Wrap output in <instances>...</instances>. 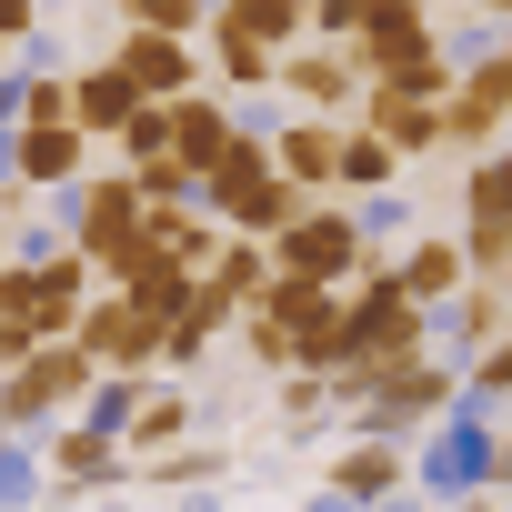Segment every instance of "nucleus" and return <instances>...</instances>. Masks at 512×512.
Wrapping results in <instances>:
<instances>
[{"label": "nucleus", "mask_w": 512, "mask_h": 512, "mask_svg": "<svg viewBox=\"0 0 512 512\" xmlns=\"http://www.w3.org/2000/svg\"><path fill=\"white\" fill-rule=\"evenodd\" d=\"M201 211L221 221V231H282V221H302V181L272 161V141L262 131H231V151H221V171L201 181Z\"/></svg>", "instance_id": "1"}, {"label": "nucleus", "mask_w": 512, "mask_h": 512, "mask_svg": "<svg viewBox=\"0 0 512 512\" xmlns=\"http://www.w3.org/2000/svg\"><path fill=\"white\" fill-rule=\"evenodd\" d=\"M91 382H101V362H91L71 332H61V342H31L11 372H0V422H11V432H41L51 412H81Z\"/></svg>", "instance_id": "2"}, {"label": "nucleus", "mask_w": 512, "mask_h": 512, "mask_svg": "<svg viewBox=\"0 0 512 512\" xmlns=\"http://www.w3.org/2000/svg\"><path fill=\"white\" fill-rule=\"evenodd\" d=\"M272 272H302V282H362L372 272V241H362V221L352 211H302V221H282L272 231Z\"/></svg>", "instance_id": "3"}, {"label": "nucleus", "mask_w": 512, "mask_h": 512, "mask_svg": "<svg viewBox=\"0 0 512 512\" xmlns=\"http://www.w3.org/2000/svg\"><path fill=\"white\" fill-rule=\"evenodd\" d=\"M342 312H352V362H412V352H432V312H422L382 262L362 272V292H352Z\"/></svg>", "instance_id": "4"}, {"label": "nucleus", "mask_w": 512, "mask_h": 512, "mask_svg": "<svg viewBox=\"0 0 512 512\" xmlns=\"http://www.w3.org/2000/svg\"><path fill=\"white\" fill-rule=\"evenodd\" d=\"M462 262H472V282L512 272V151H482L462 171Z\"/></svg>", "instance_id": "5"}, {"label": "nucleus", "mask_w": 512, "mask_h": 512, "mask_svg": "<svg viewBox=\"0 0 512 512\" xmlns=\"http://www.w3.org/2000/svg\"><path fill=\"white\" fill-rule=\"evenodd\" d=\"M141 171H101V181H81L71 191V251L91 272H121V251L141 241Z\"/></svg>", "instance_id": "6"}, {"label": "nucleus", "mask_w": 512, "mask_h": 512, "mask_svg": "<svg viewBox=\"0 0 512 512\" xmlns=\"http://www.w3.org/2000/svg\"><path fill=\"white\" fill-rule=\"evenodd\" d=\"M502 472H512V442L482 432V402H452V412L432 422L422 482H432V492H502Z\"/></svg>", "instance_id": "7"}, {"label": "nucleus", "mask_w": 512, "mask_h": 512, "mask_svg": "<svg viewBox=\"0 0 512 512\" xmlns=\"http://www.w3.org/2000/svg\"><path fill=\"white\" fill-rule=\"evenodd\" d=\"M161 332H171V322H161V312H141L131 292H91L71 342H81L101 372H151V362H161Z\"/></svg>", "instance_id": "8"}, {"label": "nucleus", "mask_w": 512, "mask_h": 512, "mask_svg": "<svg viewBox=\"0 0 512 512\" xmlns=\"http://www.w3.org/2000/svg\"><path fill=\"white\" fill-rule=\"evenodd\" d=\"M111 61L131 71L141 101H181V91H201V41H181V31H131V21H121Z\"/></svg>", "instance_id": "9"}, {"label": "nucleus", "mask_w": 512, "mask_h": 512, "mask_svg": "<svg viewBox=\"0 0 512 512\" xmlns=\"http://www.w3.org/2000/svg\"><path fill=\"white\" fill-rule=\"evenodd\" d=\"M231 131H241V121H231V101H221L211 81L171 101V161H181L191 181H211V171H221V151H231Z\"/></svg>", "instance_id": "10"}, {"label": "nucleus", "mask_w": 512, "mask_h": 512, "mask_svg": "<svg viewBox=\"0 0 512 512\" xmlns=\"http://www.w3.org/2000/svg\"><path fill=\"white\" fill-rule=\"evenodd\" d=\"M502 121H512V81H502V51H482L472 81L442 91V141H492Z\"/></svg>", "instance_id": "11"}, {"label": "nucleus", "mask_w": 512, "mask_h": 512, "mask_svg": "<svg viewBox=\"0 0 512 512\" xmlns=\"http://www.w3.org/2000/svg\"><path fill=\"white\" fill-rule=\"evenodd\" d=\"M352 61H362V81H392V71H422V61H442V41H432V11H402L392 21H372L362 41H352Z\"/></svg>", "instance_id": "12"}, {"label": "nucleus", "mask_w": 512, "mask_h": 512, "mask_svg": "<svg viewBox=\"0 0 512 512\" xmlns=\"http://www.w3.org/2000/svg\"><path fill=\"white\" fill-rule=\"evenodd\" d=\"M282 91L292 101H312L322 121L362 91V61H352V41H312V51H282Z\"/></svg>", "instance_id": "13"}, {"label": "nucleus", "mask_w": 512, "mask_h": 512, "mask_svg": "<svg viewBox=\"0 0 512 512\" xmlns=\"http://www.w3.org/2000/svg\"><path fill=\"white\" fill-rule=\"evenodd\" d=\"M81 161H91V131H81V121L11 131V181H31V191H71V181H81Z\"/></svg>", "instance_id": "14"}, {"label": "nucleus", "mask_w": 512, "mask_h": 512, "mask_svg": "<svg viewBox=\"0 0 512 512\" xmlns=\"http://www.w3.org/2000/svg\"><path fill=\"white\" fill-rule=\"evenodd\" d=\"M41 462H51V482H71V492H111V482L131 472V452H121V432H91V422H71V432H51V442H41Z\"/></svg>", "instance_id": "15"}, {"label": "nucleus", "mask_w": 512, "mask_h": 512, "mask_svg": "<svg viewBox=\"0 0 512 512\" xmlns=\"http://www.w3.org/2000/svg\"><path fill=\"white\" fill-rule=\"evenodd\" d=\"M402 482H412V452H402V442H382V432H362V442H352V452L332 462V492H342L352 512H372V502H392Z\"/></svg>", "instance_id": "16"}, {"label": "nucleus", "mask_w": 512, "mask_h": 512, "mask_svg": "<svg viewBox=\"0 0 512 512\" xmlns=\"http://www.w3.org/2000/svg\"><path fill=\"white\" fill-rule=\"evenodd\" d=\"M272 161H282L302 191H342V131H332V121H282V131H272Z\"/></svg>", "instance_id": "17"}, {"label": "nucleus", "mask_w": 512, "mask_h": 512, "mask_svg": "<svg viewBox=\"0 0 512 512\" xmlns=\"http://www.w3.org/2000/svg\"><path fill=\"white\" fill-rule=\"evenodd\" d=\"M392 282H402V292H412L422 312H442V302H452V292L472 282V262H462V241H432V231H422V241L402 251V262H392Z\"/></svg>", "instance_id": "18"}, {"label": "nucleus", "mask_w": 512, "mask_h": 512, "mask_svg": "<svg viewBox=\"0 0 512 512\" xmlns=\"http://www.w3.org/2000/svg\"><path fill=\"white\" fill-rule=\"evenodd\" d=\"M231 312H241V302H231V292H221V282L201 272V282L181 292V312H171V332H161V362H201V352H211V332H221Z\"/></svg>", "instance_id": "19"}, {"label": "nucleus", "mask_w": 512, "mask_h": 512, "mask_svg": "<svg viewBox=\"0 0 512 512\" xmlns=\"http://www.w3.org/2000/svg\"><path fill=\"white\" fill-rule=\"evenodd\" d=\"M131 111H141V91H131V71H121V61H91V71L71 81V121H81L91 141H101V131H121Z\"/></svg>", "instance_id": "20"}, {"label": "nucleus", "mask_w": 512, "mask_h": 512, "mask_svg": "<svg viewBox=\"0 0 512 512\" xmlns=\"http://www.w3.org/2000/svg\"><path fill=\"white\" fill-rule=\"evenodd\" d=\"M211 21H221V31H241V41L292 51V41L312 31V0H211Z\"/></svg>", "instance_id": "21"}, {"label": "nucleus", "mask_w": 512, "mask_h": 512, "mask_svg": "<svg viewBox=\"0 0 512 512\" xmlns=\"http://www.w3.org/2000/svg\"><path fill=\"white\" fill-rule=\"evenodd\" d=\"M502 332H512V292H502V282L452 292V322H442V342H452V352H492Z\"/></svg>", "instance_id": "22"}, {"label": "nucleus", "mask_w": 512, "mask_h": 512, "mask_svg": "<svg viewBox=\"0 0 512 512\" xmlns=\"http://www.w3.org/2000/svg\"><path fill=\"white\" fill-rule=\"evenodd\" d=\"M181 432H191V392H141V412L121 422V452L151 462V452H171Z\"/></svg>", "instance_id": "23"}, {"label": "nucleus", "mask_w": 512, "mask_h": 512, "mask_svg": "<svg viewBox=\"0 0 512 512\" xmlns=\"http://www.w3.org/2000/svg\"><path fill=\"white\" fill-rule=\"evenodd\" d=\"M201 41H211V61H221V91H272V81H282V51H272V41H241V31H221V21H211Z\"/></svg>", "instance_id": "24"}, {"label": "nucleus", "mask_w": 512, "mask_h": 512, "mask_svg": "<svg viewBox=\"0 0 512 512\" xmlns=\"http://www.w3.org/2000/svg\"><path fill=\"white\" fill-rule=\"evenodd\" d=\"M402 181V151L382 131H342V191H392Z\"/></svg>", "instance_id": "25"}, {"label": "nucleus", "mask_w": 512, "mask_h": 512, "mask_svg": "<svg viewBox=\"0 0 512 512\" xmlns=\"http://www.w3.org/2000/svg\"><path fill=\"white\" fill-rule=\"evenodd\" d=\"M141 472H151L161 492H201V482H221V472H231V452H221V442H201V452H151Z\"/></svg>", "instance_id": "26"}, {"label": "nucleus", "mask_w": 512, "mask_h": 512, "mask_svg": "<svg viewBox=\"0 0 512 512\" xmlns=\"http://www.w3.org/2000/svg\"><path fill=\"white\" fill-rule=\"evenodd\" d=\"M51 121H71V81H11V131H51Z\"/></svg>", "instance_id": "27"}, {"label": "nucleus", "mask_w": 512, "mask_h": 512, "mask_svg": "<svg viewBox=\"0 0 512 512\" xmlns=\"http://www.w3.org/2000/svg\"><path fill=\"white\" fill-rule=\"evenodd\" d=\"M342 392H332V372H282V432H322V412H332Z\"/></svg>", "instance_id": "28"}, {"label": "nucleus", "mask_w": 512, "mask_h": 512, "mask_svg": "<svg viewBox=\"0 0 512 512\" xmlns=\"http://www.w3.org/2000/svg\"><path fill=\"white\" fill-rule=\"evenodd\" d=\"M121 21H131V31H181V41H201V31H211V0H121Z\"/></svg>", "instance_id": "29"}, {"label": "nucleus", "mask_w": 512, "mask_h": 512, "mask_svg": "<svg viewBox=\"0 0 512 512\" xmlns=\"http://www.w3.org/2000/svg\"><path fill=\"white\" fill-rule=\"evenodd\" d=\"M121 151H131V171H141V161H171V101H141V111L121 121Z\"/></svg>", "instance_id": "30"}, {"label": "nucleus", "mask_w": 512, "mask_h": 512, "mask_svg": "<svg viewBox=\"0 0 512 512\" xmlns=\"http://www.w3.org/2000/svg\"><path fill=\"white\" fill-rule=\"evenodd\" d=\"M462 402H512V332H502L492 352H472V372H462Z\"/></svg>", "instance_id": "31"}, {"label": "nucleus", "mask_w": 512, "mask_h": 512, "mask_svg": "<svg viewBox=\"0 0 512 512\" xmlns=\"http://www.w3.org/2000/svg\"><path fill=\"white\" fill-rule=\"evenodd\" d=\"M181 191H201L181 161H141V201H181Z\"/></svg>", "instance_id": "32"}, {"label": "nucleus", "mask_w": 512, "mask_h": 512, "mask_svg": "<svg viewBox=\"0 0 512 512\" xmlns=\"http://www.w3.org/2000/svg\"><path fill=\"white\" fill-rule=\"evenodd\" d=\"M31 31H41V0H0V41H11V51H21Z\"/></svg>", "instance_id": "33"}, {"label": "nucleus", "mask_w": 512, "mask_h": 512, "mask_svg": "<svg viewBox=\"0 0 512 512\" xmlns=\"http://www.w3.org/2000/svg\"><path fill=\"white\" fill-rule=\"evenodd\" d=\"M452 512H502V502L492 492H452Z\"/></svg>", "instance_id": "34"}, {"label": "nucleus", "mask_w": 512, "mask_h": 512, "mask_svg": "<svg viewBox=\"0 0 512 512\" xmlns=\"http://www.w3.org/2000/svg\"><path fill=\"white\" fill-rule=\"evenodd\" d=\"M0 71H11V41H0ZM0 91H11V81H0Z\"/></svg>", "instance_id": "35"}, {"label": "nucleus", "mask_w": 512, "mask_h": 512, "mask_svg": "<svg viewBox=\"0 0 512 512\" xmlns=\"http://www.w3.org/2000/svg\"><path fill=\"white\" fill-rule=\"evenodd\" d=\"M502 81H512V41H502Z\"/></svg>", "instance_id": "36"}, {"label": "nucleus", "mask_w": 512, "mask_h": 512, "mask_svg": "<svg viewBox=\"0 0 512 512\" xmlns=\"http://www.w3.org/2000/svg\"><path fill=\"white\" fill-rule=\"evenodd\" d=\"M0 452H11V422H0Z\"/></svg>", "instance_id": "37"}, {"label": "nucleus", "mask_w": 512, "mask_h": 512, "mask_svg": "<svg viewBox=\"0 0 512 512\" xmlns=\"http://www.w3.org/2000/svg\"><path fill=\"white\" fill-rule=\"evenodd\" d=\"M482 11H512V0H482Z\"/></svg>", "instance_id": "38"}, {"label": "nucleus", "mask_w": 512, "mask_h": 512, "mask_svg": "<svg viewBox=\"0 0 512 512\" xmlns=\"http://www.w3.org/2000/svg\"><path fill=\"white\" fill-rule=\"evenodd\" d=\"M0 262H11V241H0Z\"/></svg>", "instance_id": "39"}, {"label": "nucleus", "mask_w": 512, "mask_h": 512, "mask_svg": "<svg viewBox=\"0 0 512 512\" xmlns=\"http://www.w3.org/2000/svg\"><path fill=\"white\" fill-rule=\"evenodd\" d=\"M412 11H432V0H412Z\"/></svg>", "instance_id": "40"}, {"label": "nucleus", "mask_w": 512, "mask_h": 512, "mask_svg": "<svg viewBox=\"0 0 512 512\" xmlns=\"http://www.w3.org/2000/svg\"><path fill=\"white\" fill-rule=\"evenodd\" d=\"M502 492H512V472H502Z\"/></svg>", "instance_id": "41"}, {"label": "nucleus", "mask_w": 512, "mask_h": 512, "mask_svg": "<svg viewBox=\"0 0 512 512\" xmlns=\"http://www.w3.org/2000/svg\"><path fill=\"white\" fill-rule=\"evenodd\" d=\"M502 292H512V272H502Z\"/></svg>", "instance_id": "42"}]
</instances>
